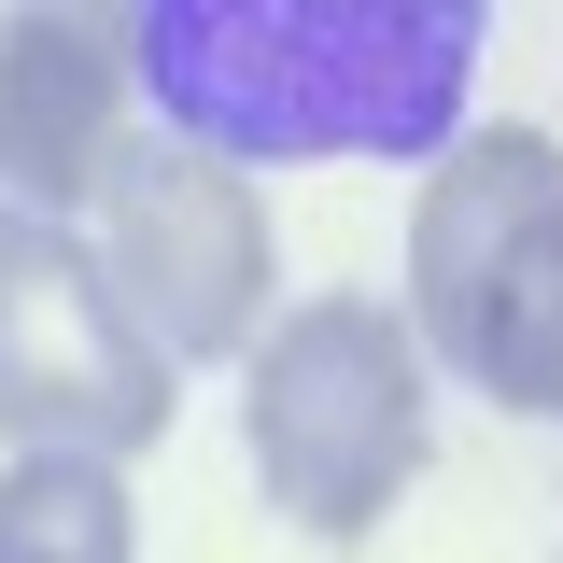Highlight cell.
<instances>
[{
	"mask_svg": "<svg viewBox=\"0 0 563 563\" xmlns=\"http://www.w3.org/2000/svg\"><path fill=\"white\" fill-rule=\"evenodd\" d=\"M479 0H155L141 99L155 128L225 169H324V155H451Z\"/></svg>",
	"mask_w": 563,
	"mask_h": 563,
	"instance_id": "6da1fadb",
	"label": "cell"
},
{
	"mask_svg": "<svg viewBox=\"0 0 563 563\" xmlns=\"http://www.w3.org/2000/svg\"><path fill=\"white\" fill-rule=\"evenodd\" d=\"M409 339L493 409L563 422V141L465 128L409 198Z\"/></svg>",
	"mask_w": 563,
	"mask_h": 563,
	"instance_id": "7a4b0ae2",
	"label": "cell"
},
{
	"mask_svg": "<svg viewBox=\"0 0 563 563\" xmlns=\"http://www.w3.org/2000/svg\"><path fill=\"white\" fill-rule=\"evenodd\" d=\"M422 437H437V366H422L409 310H380V296H296L240 352V451H254L268 507L324 550L409 507Z\"/></svg>",
	"mask_w": 563,
	"mask_h": 563,
	"instance_id": "3957f363",
	"label": "cell"
},
{
	"mask_svg": "<svg viewBox=\"0 0 563 563\" xmlns=\"http://www.w3.org/2000/svg\"><path fill=\"white\" fill-rule=\"evenodd\" d=\"M169 352L128 324V296L99 268L85 225L0 211V437L70 451V465H128L169 437Z\"/></svg>",
	"mask_w": 563,
	"mask_h": 563,
	"instance_id": "277c9868",
	"label": "cell"
},
{
	"mask_svg": "<svg viewBox=\"0 0 563 563\" xmlns=\"http://www.w3.org/2000/svg\"><path fill=\"white\" fill-rule=\"evenodd\" d=\"M99 268L128 296V324L169 352V380L211 366V352H254L268 339V198H254V169H225L198 141L141 128L128 169L99 184Z\"/></svg>",
	"mask_w": 563,
	"mask_h": 563,
	"instance_id": "5b68a950",
	"label": "cell"
},
{
	"mask_svg": "<svg viewBox=\"0 0 563 563\" xmlns=\"http://www.w3.org/2000/svg\"><path fill=\"white\" fill-rule=\"evenodd\" d=\"M128 113H141V14L113 0H29L0 14V184L14 211H99V184L128 169Z\"/></svg>",
	"mask_w": 563,
	"mask_h": 563,
	"instance_id": "8992f818",
	"label": "cell"
},
{
	"mask_svg": "<svg viewBox=\"0 0 563 563\" xmlns=\"http://www.w3.org/2000/svg\"><path fill=\"white\" fill-rule=\"evenodd\" d=\"M0 563H141V507H128V465L14 451V465H0Z\"/></svg>",
	"mask_w": 563,
	"mask_h": 563,
	"instance_id": "52a82bcc",
	"label": "cell"
}]
</instances>
